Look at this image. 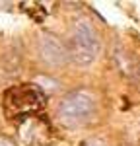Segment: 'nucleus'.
<instances>
[{
    "label": "nucleus",
    "mask_w": 140,
    "mask_h": 146,
    "mask_svg": "<svg viewBox=\"0 0 140 146\" xmlns=\"http://www.w3.org/2000/svg\"><path fill=\"white\" fill-rule=\"evenodd\" d=\"M68 51H70V58L80 66L92 64L99 56L101 41H99V35H97V31H95V27L92 25L90 20L80 18V20H76L72 23Z\"/></svg>",
    "instance_id": "obj_1"
},
{
    "label": "nucleus",
    "mask_w": 140,
    "mask_h": 146,
    "mask_svg": "<svg viewBox=\"0 0 140 146\" xmlns=\"http://www.w3.org/2000/svg\"><path fill=\"white\" fill-rule=\"evenodd\" d=\"M95 109H97L95 94L88 88H78V90L68 92L62 98L58 105V119L66 127H76L90 121Z\"/></svg>",
    "instance_id": "obj_2"
},
{
    "label": "nucleus",
    "mask_w": 140,
    "mask_h": 146,
    "mask_svg": "<svg viewBox=\"0 0 140 146\" xmlns=\"http://www.w3.org/2000/svg\"><path fill=\"white\" fill-rule=\"evenodd\" d=\"M45 103V94L35 84H20L12 86L4 96L6 113L12 117H29Z\"/></svg>",
    "instance_id": "obj_3"
},
{
    "label": "nucleus",
    "mask_w": 140,
    "mask_h": 146,
    "mask_svg": "<svg viewBox=\"0 0 140 146\" xmlns=\"http://www.w3.org/2000/svg\"><path fill=\"white\" fill-rule=\"evenodd\" d=\"M37 55L41 58V62L47 64L51 68H58L62 66L66 60L70 58V51L68 45L60 41V37L51 31H41L37 35Z\"/></svg>",
    "instance_id": "obj_4"
},
{
    "label": "nucleus",
    "mask_w": 140,
    "mask_h": 146,
    "mask_svg": "<svg viewBox=\"0 0 140 146\" xmlns=\"http://www.w3.org/2000/svg\"><path fill=\"white\" fill-rule=\"evenodd\" d=\"M113 62H115L117 70L130 80H140V56L136 53L128 51L125 45L115 43L113 47Z\"/></svg>",
    "instance_id": "obj_5"
},
{
    "label": "nucleus",
    "mask_w": 140,
    "mask_h": 146,
    "mask_svg": "<svg viewBox=\"0 0 140 146\" xmlns=\"http://www.w3.org/2000/svg\"><path fill=\"white\" fill-rule=\"evenodd\" d=\"M82 146H107V144L99 138H88L86 142H82Z\"/></svg>",
    "instance_id": "obj_6"
},
{
    "label": "nucleus",
    "mask_w": 140,
    "mask_h": 146,
    "mask_svg": "<svg viewBox=\"0 0 140 146\" xmlns=\"http://www.w3.org/2000/svg\"><path fill=\"white\" fill-rule=\"evenodd\" d=\"M0 146H16L12 142L10 138H6V136H0Z\"/></svg>",
    "instance_id": "obj_7"
}]
</instances>
